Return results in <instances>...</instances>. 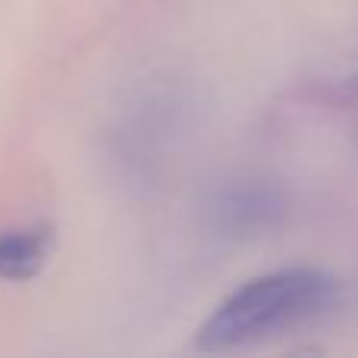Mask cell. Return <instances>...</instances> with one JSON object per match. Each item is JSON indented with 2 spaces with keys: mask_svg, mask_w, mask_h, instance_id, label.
I'll use <instances>...</instances> for the list:
<instances>
[{
  "mask_svg": "<svg viewBox=\"0 0 358 358\" xmlns=\"http://www.w3.org/2000/svg\"><path fill=\"white\" fill-rule=\"evenodd\" d=\"M334 299V280L311 267L273 271L229 292L198 330V349L229 352L315 317Z\"/></svg>",
  "mask_w": 358,
  "mask_h": 358,
  "instance_id": "1",
  "label": "cell"
},
{
  "mask_svg": "<svg viewBox=\"0 0 358 358\" xmlns=\"http://www.w3.org/2000/svg\"><path fill=\"white\" fill-rule=\"evenodd\" d=\"M50 248H54V229L44 223L0 233V280L22 283L38 277L50 258Z\"/></svg>",
  "mask_w": 358,
  "mask_h": 358,
  "instance_id": "2",
  "label": "cell"
},
{
  "mask_svg": "<svg viewBox=\"0 0 358 358\" xmlns=\"http://www.w3.org/2000/svg\"><path fill=\"white\" fill-rule=\"evenodd\" d=\"M271 214H273L271 195H264L258 189H229L214 204V220L227 233H248L255 227H264Z\"/></svg>",
  "mask_w": 358,
  "mask_h": 358,
  "instance_id": "3",
  "label": "cell"
}]
</instances>
